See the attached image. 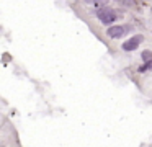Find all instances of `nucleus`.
<instances>
[{
	"label": "nucleus",
	"mask_w": 152,
	"mask_h": 147,
	"mask_svg": "<svg viewBox=\"0 0 152 147\" xmlns=\"http://www.w3.org/2000/svg\"><path fill=\"white\" fill-rule=\"evenodd\" d=\"M141 57H142V61H144L145 64H149V62H152V52L151 51H142Z\"/></svg>",
	"instance_id": "nucleus-4"
},
{
	"label": "nucleus",
	"mask_w": 152,
	"mask_h": 147,
	"mask_svg": "<svg viewBox=\"0 0 152 147\" xmlns=\"http://www.w3.org/2000/svg\"><path fill=\"white\" fill-rule=\"evenodd\" d=\"M144 41V36L142 34H134L132 38H129V39H126L124 42H123V51H126V52H132V51H136V49L141 46V42Z\"/></svg>",
	"instance_id": "nucleus-2"
},
{
	"label": "nucleus",
	"mask_w": 152,
	"mask_h": 147,
	"mask_svg": "<svg viewBox=\"0 0 152 147\" xmlns=\"http://www.w3.org/2000/svg\"><path fill=\"white\" fill-rule=\"evenodd\" d=\"M126 31H128L126 26L113 25V26H110V28L106 29V34H108V38H111V39H119V38H123V36L126 34Z\"/></svg>",
	"instance_id": "nucleus-3"
},
{
	"label": "nucleus",
	"mask_w": 152,
	"mask_h": 147,
	"mask_svg": "<svg viewBox=\"0 0 152 147\" xmlns=\"http://www.w3.org/2000/svg\"><path fill=\"white\" fill-rule=\"evenodd\" d=\"M96 18L100 20V23H103V25H106L110 28V26H113V23L116 21L118 15H116V12L113 8L103 5V7H100V8H96Z\"/></svg>",
	"instance_id": "nucleus-1"
}]
</instances>
